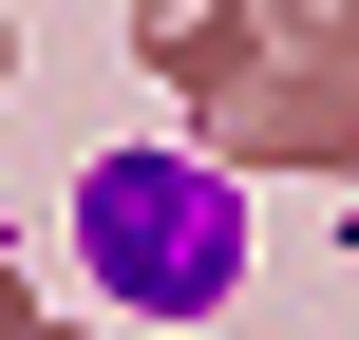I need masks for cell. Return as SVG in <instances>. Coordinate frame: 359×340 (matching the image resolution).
Wrapping results in <instances>:
<instances>
[{"instance_id": "obj_1", "label": "cell", "mask_w": 359, "mask_h": 340, "mask_svg": "<svg viewBox=\"0 0 359 340\" xmlns=\"http://www.w3.org/2000/svg\"><path fill=\"white\" fill-rule=\"evenodd\" d=\"M76 246H95V284H114V303H227L246 208H227L189 151H114V170L76 189Z\"/></svg>"}]
</instances>
